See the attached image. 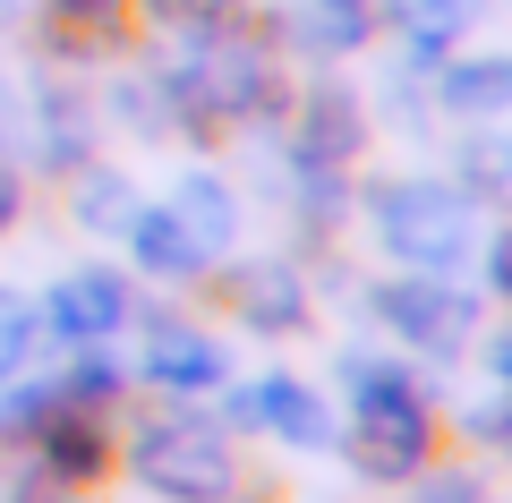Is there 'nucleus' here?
<instances>
[{
  "label": "nucleus",
  "instance_id": "obj_1",
  "mask_svg": "<svg viewBox=\"0 0 512 503\" xmlns=\"http://www.w3.org/2000/svg\"><path fill=\"white\" fill-rule=\"evenodd\" d=\"M171 43L180 52L154 60V94L180 128H231V120L282 111V52L256 9H239L231 26H205V35H171Z\"/></svg>",
  "mask_w": 512,
  "mask_h": 503
},
{
  "label": "nucleus",
  "instance_id": "obj_2",
  "mask_svg": "<svg viewBox=\"0 0 512 503\" xmlns=\"http://www.w3.org/2000/svg\"><path fill=\"white\" fill-rule=\"evenodd\" d=\"M350 427L333 444H350V469L376 486H410L427 461H436V410L410 384V367L393 359H350Z\"/></svg>",
  "mask_w": 512,
  "mask_h": 503
},
{
  "label": "nucleus",
  "instance_id": "obj_3",
  "mask_svg": "<svg viewBox=\"0 0 512 503\" xmlns=\"http://www.w3.org/2000/svg\"><path fill=\"white\" fill-rule=\"evenodd\" d=\"M367 222H376V248L402 273H461L478 256V205L453 180H376Z\"/></svg>",
  "mask_w": 512,
  "mask_h": 503
},
{
  "label": "nucleus",
  "instance_id": "obj_4",
  "mask_svg": "<svg viewBox=\"0 0 512 503\" xmlns=\"http://www.w3.org/2000/svg\"><path fill=\"white\" fill-rule=\"evenodd\" d=\"M128 469L137 486H154L163 503H231L239 495V461H231V435L197 410H154L137 418L128 435Z\"/></svg>",
  "mask_w": 512,
  "mask_h": 503
},
{
  "label": "nucleus",
  "instance_id": "obj_5",
  "mask_svg": "<svg viewBox=\"0 0 512 503\" xmlns=\"http://www.w3.org/2000/svg\"><path fill=\"white\" fill-rule=\"evenodd\" d=\"M367 307H376V324L393 333V342L427 350V359H461L478 333V299L453 282V273H393V282L367 290Z\"/></svg>",
  "mask_w": 512,
  "mask_h": 503
},
{
  "label": "nucleus",
  "instance_id": "obj_6",
  "mask_svg": "<svg viewBox=\"0 0 512 503\" xmlns=\"http://www.w3.org/2000/svg\"><path fill=\"white\" fill-rule=\"evenodd\" d=\"M367 145V111L350 86L316 77L291 103V171H350V154Z\"/></svg>",
  "mask_w": 512,
  "mask_h": 503
},
{
  "label": "nucleus",
  "instance_id": "obj_7",
  "mask_svg": "<svg viewBox=\"0 0 512 503\" xmlns=\"http://www.w3.org/2000/svg\"><path fill=\"white\" fill-rule=\"evenodd\" d=\"M222 418L231 427H265V435H282V444H299V452H325L333 435V410H325V393H308L299 376H265V384H239L231 401H222Z\"/></svg>",
  "mask_w": 512,
  "mask_h": 503
},
{
  "label": "nucleus",
  "instance_id": "obj_8",
  "mask_svg": "<svg viewBox=\"0 0 512 503\" xmlns=\"http://www.w3.org/2000/svg\"><path fill=\"white\" fill-rule=\"evenodd\" d=\"M26 444H35V478H52V486H94V478L111 469V418L60 393V410L43 418Z\"/></svg>",
  "mask_w": 512,
  "mask_h": 503
},
{
  "label": "nucleus",
  "instance_id": "obj_9",
  "mask_svg": "<svg viewBox=\"0 0 512 503\" xmlns=\"http://www.w3.org/2000/svg\"><path fill=\"white\" fill-rule=\"evenodd\" d=\"M120 324H128V282H120V273H103V265L60 273V282H52V299H43V333H60L69 350L111 342Z\"/></svg>",
  "mask_w": 512,
  "mask_h": 503
},
{
  "label": "nucleus",
  "instance_id": "obj_10",
  "mask_svg": "<svg viewBox=\"0 0 512 503\" xmlns=\"http://www.w3.org/2000/svg\"><path fill=\"white\" fill-rule=\"evenodd\" d=\"M231 307H239L248 333H299V324H308V282H299L282 256H265V265L231 273Z\"/></svg>",
  "mask_w": 512,
  "mask_h": 503
},
{
  "label": "nucleus",
  "instance_id": "obj_11",
  "mask_svg": "<svg viewBox=\"0 0 512 503\" xmlns=\"http://www.w3.org/2000/svg\"><path fill=\"white\" fill-rule=\"evenodd\" d=\"M137 376L163 384V393H205V384L231 376V359H222L205 333H188V324H154L146 350H137Z\"/></svg>",
  "mask_w": 512,
  "mask_h": 503
},
{
  "label": "nucleus",
  "instance_id": "obj_12",
  "mask_svg": "<svg viewBox=\"0 0 512 503\" xmlns=\"http://www.w3.org/2000/svg\"><path fill=\"white\" fill-rule=\"evenodd\" d=\"M478 9H487V0H376V26H402L410 60L436 69V60H453V43L478 26Z\"/></svg>",
  "mask_w": 512,
  "mask_h": 503
},
{
  "label": "nucleus",
  "instance_id": "obj_13",
  "mask_svg": "<svg viewBox=\"0 0 512 503\" xmlns=\"http://www.w3.org/2000/svg\"><path fill=\"white\" fill-rule=\"evenodd\" d=\"M291 43L308 60H342V52H359L367 35H376V0H291Z\"/></svg>",
  "mask_w": 512,
  "mask_h": 503
},
{
  "label": "nucleus",
  "instance_id": "obj_14",
  "mask_svg": "<svg viewBox=\"0 0 512 503\" xmlns=\"http://www.w3.org/2000/svg\"><path fill=\"white\" fill-rule=\"evenodd\" d=\"M120 239H128V256H137L146 273H163V282H197V273H205V248L180 231L171 205H137V214L120 222Z\"/></svg>",
  "mask_w": 512,
  "mask_h": 503
},
{
  "label": "nucleus",
  "instance_id": "obj_15",
  "mask_svg": "<svg viewBox=\"0 0 512 503\" xmlns=\"http://www.w3.org/2000/svg\"><path fill=\"white\" fill-rule=\"evenodd\" d=\"M26 128L43 137V162H52V171H86L94 128H86V103L69 94V77H43V94L26 103Z\"/></svg>",
  "mask_w": 512,
  "mask_h": 503
},
{
  "label": "nucleus",
  "instance_id": "obj_16",
  "mask_svg": "<svg viewBox=\"0 0 512 503\" xmlns=\"http://www.w3.org/2000/svg\"><path fill=\"white\" fill-rule=\"evenodd\" d=\"M436 103L461 111V120H495V111H512V60H495V52L436 60Z\"/></svg>",
  "mask_w": 512,
  "mask_h": 503
},
{
  "label": "nucleus",
  "instance_id": "obj_17",
  "mask_svg": "<svg viewBox=\"0 0 512 503\" xmlns=\"http://www.w3.org/2000/svg\"><path fill=\"white\" fill-rule=\"evenodd\" d=\"M171 214H180V231L205 248V265H214V256L239 239V197L214 180V171H188V180L171 188Z\"/></svg>",
  "mask_w": 512,
  "mask_h": 503
},
{
  "label": "nucleus",
  "instance_id": "obj_18",
  "mask_svg": "<svg viewBox=\"0 0 512 503\" xmlns=\"http://www.w3.org/2000/svg\"><path fill=\"white\" fill-rule=\"evenodd\" d=\"M52 9V43H111L137 0H43Z\"/></svg>",
  "mask_w": 512,
  "mask_h": 503
},
{
  "label": "nucleus",
  "instance_id": "obj_19",
  "mask_svg": "<svg viewBox=\"0 0 512 503\" xmlns=\"http://www.w3.org/2000/svg\"><path fill=\"white\" fill-rule=\"evenodd\" d=\"M461 180H470L478 197L512 205V137H495V128H478V137L461 145Z\"/></svg>",
  "mask_w": 512,
  "mask_h": 503
},
{
  "label": "nucleus",
  "instance_id": "obj_20",
  "mask_svg": "<svg viewBox=\"0 0 512 503\" xmlns=\"http://www.w3.org/2000/svg\"><path fill=\"white\" fill-rule=\"evenodd\" d=\"M154 35H205V26H231L248 0H137Z\"/></svg>",
  "mask_w": 512,
  "mask_h": 503
},
{
  "label": "nucleus",
  "instance_id": "obj_21",
  "mask_svg": "<svg viewBox=\"0 0 512 503\" xmlns=\"http://www.w3.org/2000/svg\"><path fill=\"white\" fill-rule=\"evenodd\" d=\"M43 342V307H26L18 290H0V376H18Z\"/></svg>",
  "mask_w": 512,
  "mask_h": 503
},
{
  "label": "nucleus",
  "instance_id": "obj_22",
  "mask_svg": "<svg viewBox=\"0 0 512 503\" xmlns=\"http://www.w3.org/2000/svg\"><path fill=\"white\" fill-rule=\"evenodd\" d=\"M77 214H86L94 231H120V222L137 214V197H128V180H111V171H77Z\"/></svg>",
  "mask_w": 512,
  "mask_h": 503
},
{
  "label": "nucleus",
  "instance_id": "obj_23",
  "mask_svg": "<svg viewBox=\"0 0 512 503\" xmlns=\"http://www.w3.org/2000/svg\"><path fill=\"white\" fill-rule=\"evenodd\" d=\"M52 410H60V376H52V384H18V393L0 401V444H26Z\"/></svg>",
  "mask_w": 512,
  "mask_h": 503
},
{
  "label": "nucleus",
  "instance_id": "obj_24",
  "mask_svg": "<svg viewBox=\"0 0 512 503\" xmlns=\"http://www.w3.org/2000/svg\"><path fill=\"white\" fill-rule=\"evenodd\" d=\"M410 503H487V495H478V478H453V469H419Z\"/></svg>",
  "mask_w": 512,
  "mask_h": 503
},
{
  "label": "nucleus",
  "instance_id": "obj_25",
  "mask_svg": "<svg viewBox=\"0 0 512 503\" xmlns=\"http://www.w3.org/2000/svg\"><path fill=\"white\" fill-rule=\"evenodd\" d=\"M9 145H26V94H18V77L0 69V154Z\"/></svg>",
  "mask_w": 512,
  "mask_h": 503
},
{
  "label": "nucleus",
  "instance_id": "obj_26",
  "mask_svg": "<svg viewBox=\"0 0 512 503\" xmlns=\"http://www.w3.org/2000/svg\"><path fill=\"white\" fill-rule=\"evenodd\" d=\"M470 435H487V444H504V452H512V393H504V401H487V410H470Z\"/></svg>",
  "mask_w": 512,
  "mask_h": 503
},
{
  "label": "nucleus",
  "instance_id": "obj_27",
  "mask_svg": "<svg viewBox=\"0 0 512 503\" xmlns=\"http://www.w3.org/2000/svg\"><path fill=\"white\" fill-rule=\"evenodd\" d=\"M487 290L512 299V231H495V248H487Z\"/></svg>",
  "mask_w": 512,
  "mask_h": 503
},
{
  "label": "nucleus",
  "instance_id": "obj_28",
  "mask_svg": "<svg viewBox=\"0 0 512 503\" xmlns=\"http://www.w3.org/2000/svg\"><path fill=\"white\" fill-rule=\"evenodd\" d=\"M26 214V188H18V171H9V162H0V231H9V222Z\"/></svg>",
  "mask_w": 512,
  "mask_h": 503
},
{
  "label": "nucleus",
  "instance_id": "obj_29",
  "mask_svg": "<svg viewBox=\"0 0 512 503\" xmlns=\"http://www.w3.org/2000/svg\"><path fill=\"white\" fill-rule=\"evenodd\" d=\"M487 367H495V384H504V393H512V324H504V333H495V342H487Z\"/></svg>",
  "mask_w": 512,
  "mask_h": 503
},
{
  "label": "nucleus",
  "instance_id": "obj_30",
  "mask_svg": "<svg viewBox=\"0 0 512 503\" xmlns=\"http://www.w3.org/2000/svg\"><path fill=\"white\" fill-rule=\"evenodd\" d=\"M18 503H77V486H52V478H26Z\"/></svg>",
  "mask_w": 512,
  "mask_h": 503
},
{
  "label": "nucleus",
  "instance_id": "obj_31",
  "mask_svg": "<svg viewBox=\"0 0 512 503\" xmlns=\"http://www.w3.org/2000/svg\"><path fill=\"white\" fill-rule=\"evenodd\" d=\"M26 18V0H0V26H18Z\"/></svg>",
  "mask_w": 512,
  "mask_h": 503
}]
</instances>
